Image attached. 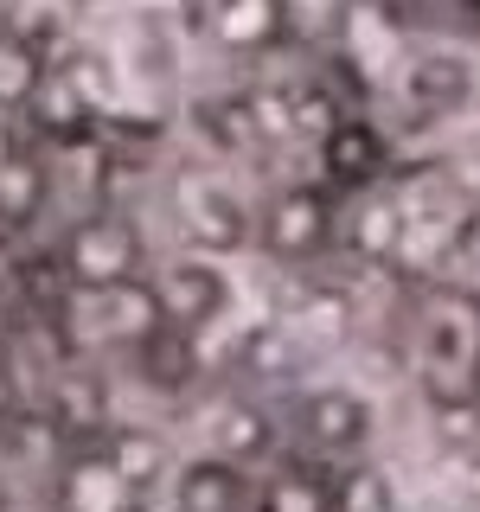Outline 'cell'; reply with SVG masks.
I'll list each match as a JSON object with an SVG mask.
<instances>
[{
  "label": "cell",
  "instance_id": "1",
  "mask_svg": "<svg viewBox=\"0 0 480 512\" xmlns=\"http://www.w3.org/2000/svg\"><path fill=\"white\" fill-rule=\"evenodd\" d=\"M416 378L429 404L480 397V295L468 288H423L416 301Z\"/></svg>",
  "mask_w": 480,
  "mask_h": 512
},
{
  "label": "cell",
  "instance_id": "2",
  "mask_svg": "<svg viewBox=\"0 0 480 512\" xmlns=\"http://www.w3.org/2000/svg\"><path fill=\"white\" fill-rule=\"evenodd\" d=\"M58 276L71 295H103V288H128L154 276V244L148 224L122 205H90L64 224L58 237Z\"/></svg>",
  "mask_w": 480,
  "mask_h": 512
},
{
  "label": "cell",
  "instance_id": "3",
  "mask_svg": "<svg viewBox=\"0 0 480 512\" xmlns=\"http://www.w3.org/2000/svg\"><path fill=\"white\" fill-rule=\"evenodd\" d=\"M250 244L276 269H314L320 256L340 250V192L320 180H288L263 192L250 218Z\"/></svg>",
  "mask_w": 480,
  "mask_h": 512
},
{
  "label": "cell",
  "instance_id": "4",
  "mask_svg": "<svg viewBox=\"0 0 480 512\" xmlns=\"http://www.w3.org/2000/svg\"><path fill=\"white\" fill-rule=\"evenodd\" d=\"M288 423H295L301 455L333 461V468L372 442V404H365L359 391H346V384H314V391H301L295 410H288Z\"/></svg>",
  "mask_w": 480,
  "mask_h": 512
},
{
  "label": "cell",
  "instance_id": "5",
  "mask_svg": "<svg viewBox=\"0 0 480 512\" xmlns=\"http://www.w3.org/2000/svg\"><path fill=\"white\" fill-rule=\"evenodd\" d=\"M52 199V141L26 116H0V224L26 231Z\"/></svg>",
  "mask_w": 480,
  "mask_h": 512
},
{
  "label": "cell",
  "instance_id": "6",
  "mask_svg": "<svg viewBox=\"0 0 480 512\" xmlns=\"http://www.w3.org/2000/svg\"><path fill=\"white\" fill-rule=\"evenodd\" d=\"M148 288L160 301V320H167V327H186V333H205L212 320H224V308H231V276H224V263L205 256V250L154 263Z\"/></svg>",
  "mask_w": 480,
  "mask_h": 512
},
{
  "label": "cell",
  "instance_id": "7",
  "mask_svg": "<svg viewBox=\"0 0 480 512\" xmlns=\"http://www.w3.org/2000/svg\"><path fill=\"white\" fill-rule=\"evenodd\" d=\"M199 26L212 39V52H224L231 64H269L295 52L282 0H199Z\"/></svg>",
  "mask_w": 480,
  "mask_h": 512
},
{
  "label": "cell",
  "instance_id": "8",
  "mask_svg": "<svg viewBox=\"0 0 480 512\" xmlns=\"http://www.w3.org/2000/svg\"><path fill=\"white\" fill-rule=\"evenodd\" d=\"M52 506L58 512H148V487H135L109 442H84L58 461V480H52Z\"/></svg>",
  "mask_w": 480,
  "mask_h": 512
},
{
  "label": "cell",
  "instance_id": "9",
  "mask_svg": "<svg viewBox=\"0 0 480 512\" xmlns=\"http://www.w3.org/2000/svg\"><path fill=\"white\" fill-rule=\"evenodd\" d=\"M384 173H391V141H384V128L365 116V109H346V116L320 135V186H333L340 199H359V192L384 186Z\"/></svg>",
  "mask_w": 480,
  "mask_h": 512
},
{
  "label": "cell",
  "instance_id": "10",
  "mask_svg": "<svg viewBox=\"0 0 480 512\" xmlns=\"http://www.w3.org/2000/svg\"><path fill=\"white\" fill-rule=\"evenodd\" d=\"M173 199H180V231H186V250H237L250 244V218L256 205H244L231 186L218 180V173H186L180 186H173Z\"/></svg>",
  "mask_w": 480,
  "mask_h": 512
},
{
  "label": "cell",
  "instance_id": "11",
  "mask_svg": "<svg viewBox=\"0 0 480 512\" xmlns=\"http://www.w3.org/2000/svg\"><path fill=\"white\" fill-rule=\"evenodd\" d=\"M256 487H250V461H231L218 448L192 455L173 468V512H250Z\"/></svg>",
  "mask_w": 480,
  "mask_h": 512
},
{
  "label": "cell",
  "instance_id": "12",
  "mask_svg": "<svg viewBox=\"0 0 480 512\" xmlns=\"http://www.w3.org/2000/svg\"><path fill=\"white\" fill-rule=\"evenodd\" d=\"M52 64H58V39H39V32L13 26L0 13V116H26Z\"/></svg>",
  "mask_w": 480,
  "mask_h": 512
},
{
  "label": "cell",
  "instance_id": "13",
  "mask_svg": "<svg viewBox=\"0 0 480 512\" xmlns=\"http://www.w3.org/2000/svg\"><path fill=\"white\" fill-rule=\"evenodd\" d=\"M397 84L423 116H448V109H461L474 96V64L461 52H410L397 64Z\"/></svg>",
  "mask_w": 480,
  "mask_h": 512
},
{
  "label": "cell",
  "instance_id": "14",
  "mask_svg": "<svg viewBox=\"0 0 480 512\" xmlns=\"http://www.w3.org/2000/svg\"><path fill=\"white\" fill-rule=\"evenodd\" d=\"M135 372L154 384V391H167V397H180V391H192V378H199V333H186V327H160L141 340L135 352Z\"/></svg>",
  "mask_w": 480,
  "mask_h": 512
},
{
  "label": "cell",
  "instance_id": "15",
  "mask_svg": "<svg viewBox=\"0 0 480 512\" xmlns=\"http://www.w3.org/2000/svg\"><path fill=\"white\" fill-rule=\"evenodd\" d=\"M250 512H333V474H320L308 455H295L256 487Z\"/></svg>",
  "mask_w": 480,
  "mask_h": 512
},
{
  "label": "cell",
  "instance_id": "16",
  "mask_svg": "<svg viewBox=\"0 0 480 512\" xmlns=\"http://www.w3.org/2000/svg\"><path fill=\"white\" fill-rule=\"evenodd\" d=\"M282 7H288V45L308 58H327L346 32L352 0H282Z\"/></svg>",
  "mask_w": 480,
  "mask_h": 512
},
{
  "label": "cell",
  "instance_id": "17",
  "mask_svg": "<svg viewBox=\"0 0 480 512\" xmlns=\"http://www.w3.org/2000/svg\"><path fill=\"white\" fill-rule=\"evenodd\" d=\"M295 372V340L288 327H250L244 346H237V378L244 384H282Z\"/></svg>",
  "mask_w": 480,
  "mask_h": 512
},
{
  "label": "cell",
  "instance_id": "18",
  "mask_svg": "<svg viewBox=\"0 0 480 512\" xmlns=\"http://www.w3.org/2000/svg\"><path fill=\"white\" fill-rule=\"evenodd\" d=\"M218 455H231V461H256L269 448V410L263 404H224V416H218Z\"/></svg>",
  "mask_w": 480,
  "mask_h": 512
},
{
  "label": "cell",
  "instance_id": "19",
  "mask_svg": "<svg viewBox=\"0 0 480 512\" xmlns=\"http://www.w3.org/2000/svg\"><path fill=\"white\" fill-rule=\"evenodd\" d=\"M109 455H116V468L135 480V487L154 493V480L167 474V448H160V436H148V429H109Z\"/></svg>",
  "mask_w": 480,
  "mask_h": 512
},
{
  "label": "cell",
  "instance_id": "20",
  "mask_svg": "<svg viewBox=\"0 0 480 512\" xmlns=\"http://www.w3.org/2000/svg\"><path fill=\"white\" fill-rule=\"evenodd\" d=\"M20 416V378H13V365L0 359V423H13Z\"/></svg>",
  "mask_w": 480,
  "mask_h": 512
},
{
  "label": "cell",
  "instance_id": "21",
  "mask_svg": "<svg viewBox=\"0 0 480 512\" xmlns=\"http://www.w3.org/2000/svg\"><path fill=\"white\" fill-rule=\"evenodd\" d=\"M468 500L480 506V455H468Z\"/></svg>",
  "mask_w": 480,
  "mask_h": 512
},
{
  "label": "cell",
  "instance_id": "22",
  "mask_svg": "<svg viewBox=\"0 0 480 512\" xmlns=\"http://www.w3.org/2000/svg\"><path fill=\"white\" fill-rule=\"evenodd\" d=\"M455 7H461V13H468V20L480 26V0H455Z\"/></svg>",
  "mask_w": 480,
  "mask_h": 512
},
{
  "label": "cell",
  "instance_id": "23",
  "mask_svg": "<svg viewBox=\"0 0 480 512\" xmlns=\"http://www.w3.org/2000/svg\"><path fill=\"white\" fill-rule=\"evenodd\" d=\"M71 7H84V0H71Z\"/></svg>",
  "mask_w": 480,
  "mask_h": 512
},
{
  "label": "cell",
  "instance_id": "24",
  "mask_svg": "<svg viewBox=\"0 0 480 512\" xmlns=\"http://www.w3.org/2000/svg\"><path fill=\"white\" fill-rule=\"evenodd\" d=\"M0 7H7V0H0Z\"/></svg>",
  "mask_w": 480,
  "mask_h": 512
}]
</instances>
